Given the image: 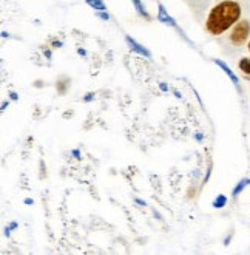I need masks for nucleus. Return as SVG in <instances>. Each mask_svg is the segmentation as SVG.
I'll return each mask as SVG.
<instances>
[{
	"label": "nucleus",
	"mask_w": 250,
	"mask_h": 255,
	"mask_svg": "<svg viewBox=\"0 0 250 255\" xmlns=\"http://www.w3.org/2000/svg\"><path fill=\"white\" fill-rule=\"evenodd\" d=\"M240 16L241 6L233 0H224L212 8L207 20H205V29L213 36H219L227 31L235 22H238Z\"/></svg>",
	"instance_id": "1"
},
{
	"label": "nucleus",
	"mask_w": 250,
	"mask_h": 255,
	"mask_svg": "<svg viewBox=\"0 0 250 255\" xmlns=\"http://www.w3.org/2000/svg\"><path fill=\"white\" fill-rule=\"evenodd\" d=\"M250 33V25L247 20L238 22L235 25V28L232 29V34H230V40L233 45H243L246 42V39L249 37Z\"/></svg>",
	"instance_id": "2"
},
{
	"label": "nucleus",
	"mask_w": 250,
	"mask_h": 255,
	"mask_svg": "<svg viewBox=\"0 0 250 255\" xmlns=\"http://www.w3.org/2000/svg\"><path fill=\"white\" fill-rule=\"evenodd\" d=\"M158 20L159 22H163L166 25H171V26H176L174 20L168 16V12L166 11V8L163 5H159V16H158Z\"/></svg>",
	"instance_id": "3"
},
{
	"label": "nucleus",
	"mask_w": 250,
	"mask_h": 255,
	"mask_svg": "<svg viewBox=\"0 0 250 255\" xmlns=\"http://www.w3.org/2000/svg\"><path fill=\"white\" fill-rule=\"evenodd\" d=\"M127 43L130 45V48H131V50H135V51H138L139 54H144V56H147V57H150V53H149V51H147L144 47H141V45H139L136 40H133V39L128 37V36H127Z\"/></svg>",
	"instance_id": "4"
},
{
	"label": "nucleus",
	"mask_w": 250,
	"mask_h": 255,
	"mask_svg": "<svg viewBox=\"0 0 250 255\" xmlns=\"http://www.w3.org/2000/svg\"><path fill=\"white\" fill-rule=\"evenodd\" d=\"M215 64H216V65H219V67H221V68L224 70V73H226V74H227V76H229V78H230V79L233 81V84H235V85H238V84H240L238 78H237V76H235V74H233V71H232V70H230V68H229V67H227V65L224 64V62H221V61H218V59H216V61H215Z\"/></svg>",
	"instance_id": "5"
},
{
	"label": "nucleus",
	"mask_w": 250,
	"mask_h": 255,
	"mask_svg": "<svg viewBox=\"0 0 250 255\" xmlns=\"http://www.w3.org/2000/svg\"><path fill=\"white\" fill-rule=\"evenodd\" d=\"M133 2V5H135V8L138 9V12L141 14V16H144L147 20H150V16H149V12L145 11V8H144V5L141 3V0H131Z\"/></svg>",
	"instance_id": "6"
},
{
	"label": "nucleus",
	"mask_w": 250,
	"mask_h": 255,
	"mask_svg": "<svg viewBox=\"0 0 250 255\" xmlns=\"http://www.w3.org/2000/svg\"><path fill=\"white\" fill-rule=\"evenodd\" d=\"M238 67H240V70L243 73H246V74H249V76H250V59L243 57L241 61H240V64H238Z\"/></svg>",
	"instance_id": "7"
},
{
	"label": "nucleus",
	"mask_w": 250,
	"mask_h": 255,
	"mask_svg": "<svg viewBox=\"0 0 250 255\" xmlns=\"http://www.w3.org/2000/svg\"><path fill=\"white\" fill-rule=\"evenodd\" d=\"M86 3L90 6H93L94 9L105 11V5H104V2H100V0H86Z\"/></svg>",
	"instance_id": "8"
},
{
	"label": "nucleus",
	"mask_w": 250,
	"mask_h": 255,
	"mask_svg": "<svg viewBox=\"0 0 250 255\" xmlns=\"http://www.w3.org/2000/svg\"><path fill=\"white\" fill-rule=\"evenodd\" d=\"M249 183H250V181H249V179H244V181H241V184H240V186H238L237 189H235V190H233V195H237V193H238L240 190H243V189H244V187H246V186H247Z\"/></svg>",
	"instance_id": "9"
},
{
	"label": "nucleus",
	"mask_w": 250,
	"mask_h": 255,
	"mask_svg": "<svg viewBox=\"0 0 250 255\" xmlns=\"http://www.w3.org/2000/svg\"><path fill=\"white\" fill-rule=\"evenodd\" d=\"M224 203H226V198H224V197H221V198H219V200H216L215 206H223Z\"/></svg>",
	"instance_id": "10"
},
{
	"label": "nucleus",
	"mask_w": 250,
	"mask_h": 255,
	"mask_svg": "<svg viewBox=\"0 0 250 255\" xmlns=\"http://www.w3.org/2000/svg\"><path fill=\"white\" fill-rule=\"evenodd\" d=\"M249 51H250V42H249Z\"/></svg>",
	"instance_id": "11"
}]
</instances>
